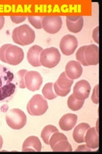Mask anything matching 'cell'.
Segmentation results:
<instances>
[{
  "mask_svg": "<svg viewBox=\"0 0 102 154\" xmlns=\"http://www.w3.org/2000/svg\"><path fill=\"white\" fill-rule=\"evenodd\" d=\"M13 75L12 72L0 66V101L11 96L16 90V85L12 82Z\"/></svg>",
  "mask_w": 102,
  "mask_h": 154,
  "instance_id": "cell-1",
  "label": "cell"
},
{
  "mask_svg": "<svg viewBox=\"0 0 102 154\" xmlns=\"http://www.w3.org/2000/svg\"><path fill=\"white\" fill-rule=\"evenodd\" d=\"M13 41L21 46L29 45L35 41V33L28 25H22L13 29Z\"/></svg>",
  "mask_w": 102,
  "mask_h": 154,
  "instance_id": "cell-2",
  "label": "cell"
},
{
  "mask_svg": "<svg viewBox=\"0 0 102 154\" xmlns=\"http://www.w3.org/2000/svg\"><path fill=\"white\" fill-rule=\"evenodd\" d=\"M48 106L46 99L40 94L34 95L27 105V111L31 116H42L48 110Z\"/></svg>",
  "mask_w": 102,
  "mask_h": 154,
  "instance_id": "cell-3",
  "label": "cell"
},
{
  "mask_svg": "<svg viewBox=\"0 0 102 154\" xmlns=\"http://www.w3.org/2000/svg\"><path fill=\"white\" fill-rule=\"evenodd\" d=\"M61 60V54L57 48L54 47L48 48L43 50L40 56L41 66L47 68L56 67Z\"/></svg>",
  "mask_w": 102,
  "mask_h": 154,
  "instance_id": "cell-4",
  "label": "cell"
},
{
  "mask_svg": "<svg viewBox=\"0 0 102 154\" xmlns=\"http://www.w3.org/2000/svg\"><path fill=\"white\" fill-rule=\"evenodd\" d=\"M6 122L9 127L13 130H20L26 125V115L22 110L13 109L6 114Z\"/></svg>",
  "mask_w": 102,
  "mask_h": 154,
  "instance_id": "cell-5",
  "label": "cell"
},
{
  "mask_svg": "<svg viewBox=\"0 0 102 154\" xmlns=\"http://www.w3.org/2000/svg\"><path fill=\"white\" fill-rule=\"evenodd\" d=\"M63 25L61 17L59 16H44L42 20V28L46 32L55 34L59 32Z\"/></svg>",
  "mask_w": 102,
  "mask_h": 154,
  "instance_id": "cell-6",
  "label": "cell"
},
{
  "mask_svg": "<svg viewBox=\"0 0 102 154\" xmlns=\"http://www.w3.org/2000/svg\"><path fill=\"white\" fill-rule=\"evenodd\" d=\"M24 51L20 47L10 45L6 51L7 63L12 66H17L21 64L24 59Z\"/></svg>",
  "mask_w": 102,
  "mask_h": 154,
  "instance_id": "cell-7",
  "label": "cell"
},
{
  "mask_svg": "<svg viewBox=\"0 0 102 154\" xmlns=\"http://www.w3.org/2000/svg\"><path fill=\"white\" fill-rule=\"evenodd\" d=\"M26 88L31 91L39 90L43 83V79L41 75L38 71H28L24 78Z\"/></svg>",
  "mask_w": 102,
  "mask_h": 154,
  "instance_id": "cell-8",
  "label": "cell"
},
{
  "mask_svg": "<svg viewBox=\"0 0 102 154\" xmlns=\"http://www.w3.org/2000/svg\"><path fill=\"white\" fill-rule=\"evenodd\" d=\"M78 46V41L77 38L71 35H66L63 37L60 43L61 52L66 56H70L75 52Z\"/></svg>",
  "mask_w": 102,
  "mask_h": 154,
  "instance_id": "cell-9",
  "label": "cell"
},
{
  "mask_svg": "<svg viewBox=\"0 0 102 154\" xmlns=\"http://www.w3.org/2000/svg\"><path fill=\"white\" fill-rule=\"evenodd\" d=\"M91 89V85L88 82L81 80L75 84L73 90V95L77 99L84 101L89 97Z\"/></svg>",
  "mask_w": 102,
  "mask_h": 154,
  "instance_id": "cell-10",
  "label": "cell"
},
{
  "mask_svg": "<svg viewBox=\"0 0 102 154\" xmlns=\"http://www.w3.org/2000/svg\"><path fill=\"white\" fill-rule=\"evenodd\" d=\"M84 57L88 66H96L99 64V48L95 45L86 46Z\"/></svg>",
  "mask_w": 102,
  "mask_h": 154,
  "instance_id": "cell-11",
  "label": "cell"
},
{
  "mask_svg": "<svg viewBox=\"0 0 102 154\" xmlns=\"http://www.w3.org/2000/svg\"><path fill=\"white\" fill-rule=\"evenodd\" d=\"M83 68L79 62L71 60L68 62L65 67V73L71 80L79 79L82 75Z\"/></svg>",
  "mask_w": 102,
  "mask_h": 154,
  "instance_id": "cell-12",
  "label": "cell"
},
{
  "mask_svg": "<svg viewBox=\"0 0 102 154\" xmlns=\"http://www.w3.org/2000/svg\"><path fill=\"white\" fill-rule=\"evenodd\" d=\"M66 26L72 33L80 32L84 26V18L80 16H68L66 18Z\"/></svg>",
  "mask_w": 102,
  "mask_h": 154,
  "instance_id": "cell-13",
  "label": "cell"
},
{
  "mask_svg": "<svg viewBox=\"0 0 102 154\" xmlns=\"http://www.w3.org/2000/svg\"><path fill=\"white\" fill-rule=\"evenodd\" d=\"M43 48L38 45H34L29 49L27 54V59L29 64L33 67H40V56Z\"/></svg>",
  "mask_w": 102,
  "mask_h": 154,
  "instance_id": "cell-14",
  "label": "cell"
},
{
  "mask_svg": "<svg viewBox=\"0 0 102 154\" xmlns=\"http://www.w3.org/2000/svg\"><path fill=\"white\" fill-rule=\"evenodd\" d=\"M42 143L36 136H30L24 141L22 144V152H40L42 150Z\"/></svg>",
  "mask_w": 102,
  "mask_h": 154,
  "instance_id": "cell-15",
  "label": "cell"
},
{
  "mask_svg": "<svg viewBox=\"0 0 102 154\" xmlns=\"http://www.w3.org/2000/svg\"><path fill=\"white\" fill-rule=\"evenodd\" d=\"M77 116L74 114H66L63 116L60 119L59 125L61 130L64 131H71L74 128L77 122Z\"/></svg>",
  "mask_w": 102,
  "mask_h": 154,
  "instance_id": "cell-16",
  "label": "cell"
},
{
  "mask_svg": "<svg viewBox=\"0 0 102 154\" xmlns=\"http://www.w3.org/2000/svg\"><path fill=\"white\" fill-rule=\"evenodd\" d=\"M85 142L87 147L91 149H96L99 147L98 132L95 127L89 128L85 135Z\"/></svg>",
  "mask_w": 102,
  "mask_h": 154,
  "instance_id": "cell-17",
  "label": "cell"
},
{
  "mask_svg": "<svg viewBox=\"0 0 102 154\" xmlns=\"http://www.w3.org/2000/svg\"><path fill=\"white\" fill-rule=\"evenodd\" d=\"M90 128V125L86 123H82L75 128L73 132V138L77 143H83L85 142V135L87 130Z\"/></svg>",
  "mask_w": 102,
  "mask_h": 154,
  "instance_id": "cell-18",
  "label": "cell"
},
{
  "mask_svg": "<svg viewBox=\"0 0 102 154\" xmlns=\"http://www.w3.org/2000/svg\"><path fill=\"white\" fill-rule=\"evenodd\" d=\"M57 132H59V130L54 125H47L42 130L41 132V137L46 144H49V140L51 136L54 133Z\"/></svg>",
  "mask_w": 102,
  "mask_h": 154,
  "instance_id": "cell-19",
  "label": "cell"
},
{
  "mask_svg": "<svg viewBox=\"0 0 102 154\" xmlns=\"http://www.w3.org/2000/svg\"><path fill=\"white\" fill-rule=\"evenodd\" d=\"M67 104L68 108L73 110V111H77L79 110L83 107L84 104V100H79L75 98V96L71 94L69 96V98H68Z\"/></svg>",
  "mask_w": 102,
  "mask_h": 154,
  "instance_id": "cell-20",
  "label": "cell"
},
{
  "mask_svg": "<svg viewBox=\"0 0 102 154\" xmlns=\"http://www.w3.org/2000/svg\"><path fill=\"white\" fill-rule=\"evenodd\" d=\"M56 83L58 86L62 89H70L74 83V80L70 79L66 76L65 72H63L56 81Z\"/></svg>",
  "mask_w": 102,
  "mask_h": 154,
  "instance_id": "cell-21",
  "label": "cell"
},
{
  "mask_svg": "<svg viewBox=\"0 0 102 154\" xmlns=\"http://www.w3.org/2000/svg\"><path fill=\"white\" fill-rule=\"evenodd\" d=\"M42 94L44 98L47 100H51L56 98L57 96L54 91V84L52 82L46 84L42 89Z\"/></svg>",
  "mask_w": 102,
  "mask_h": 154,
  "instance_id": "cell-22",
  "label": "cell"
},
{
  "mask_svg": "<svg viewBox=\"0 0 102 154\" xmlns=\"http://www.w3.org/2000/svg\"><path fill=\"white\" fill-rule=\"evenodd\" d=\"M54 152H72V146L68 140H62L57 143L52 148Z\"/></svg>",
  "mask_w": 102,
  "mask_h": 154,
  "instance_id": "cell-23",
  "label": "cell"
},
{
  "mask_svg": "<svg viewBox=\"0 0 102 154\" xmlns=\"http://www.w3.org/2000/svg\"><path fill=\"white\" fill-rule=\"evenodd\" d=\"M44 16H30L28 17L31 25L36 29L42 28V20Z\"/></svg>",
  "mask_w": 102,
  "mask_h": 154,
  "instance_id": "cell-24",
  "label": "cell"
},
{
  "mask_svg": "<svg viewBox=\"0 0 102 154\" xmlns=\"http://www.w3.org/2000/svg\"><path fill=\"white\" fill-rule=\"evenodd\" d=\"M62 140H68V139L65 134L60 133L59 132L53 134L49 140V144L51 148L54 146L57 143Z\"/></svg>",
  "mask_w": 102,
  "mask_h": 154,
  "instance_id": "cell-25",
  "label": "cell"
},
{
  "mask_svg": "<svg viewBox=\"0 0 102 154\" xmlns=\"http://www.w3.org/2000/svg\"><path fill=\"white\" fill-rule=\"evenodd\" d=\"M86 46H83L80 47L79 49L77 50L76 54V59L79 61V63L82 64L84 66H88L86 63L84 57V51H85Z\"/></svg>",
  "mask_w": 102,
  "mask_h": 154,
  "instance_id": "cell-26",
  "label": "cell"
},
{
  "mask_svg": "<svg viewBox=\"0 0 102 154\" xmlns=\"http://www.w3.org/2000/svg\"><path fill=\"white\" fill-rule=\"evenodd\" d=\"M28 71L26 69H21L17 72V76L19 79V87L21 89H25L26 85L24 82V78Z\"/></svg>",
  "mask_w": 102,
  "mask_h": 154,
  "instance_id": "cell-27",
  "label": "cell"
},
{
  "mask_svg": "<svg viewBox=\"0 0 102 154\" xmlns=\"http://www.w3.org/2000/svg\"><path fill=\"white\" fill-rule=\"evenodd\" d=\"M54 92L57 96L65 97V96H66L67 94H68V93L70 92L71 88L66 89H62L58 86V85L57 84L56 82L54 84Z\"/></svg>",
  "mask_w": 102,
  "mask_h": 154,
  "instance_id": "cell-28",
  "label": "cell"
},
{
  "mask_svg": "<svg viewBox=\"0 0 102 154\" xmlns=\"http://www.w3.org/2000/svg\"><path fill=\"white\" fill-rule=\"evenodd\" d=\"M99 85L97 84L93 89V94L91 96V101L95 104L99 103Z\"/></svg>",
  "mask_w": 102,
  "mask_h": 154,
  "instance_id": "cell-29",
  "label": "cell"
},
{
  "mask_svg": "<svg viewBox=\"0 0 102 154\" xmlns=\"http://www.w3.org/2000/svg\"><path fill=\"white\" fill-rule=\"evenodd\" d=\"M9 46H10V44H6V45H3L1 48H0V60L3 62H5V63H7L6 58H5L6 51Z\"/></svg>",
  "mask_w": 102,
  "mask_h": 154,
  "instance_id": "cell-30",
  "label": "cell"
},
{
  "mask_svg": "<svg viewBox=\"0 0 102 154\" xmlns=\"http://www.w3.org/2000/svg\"><path fill=\"white\" fill-rule=\"evenodd\" d=\"M10 19L13 23L16 24H19L25 21L26 17L24 16H11Z\"/></svg>",
  "mask_w": 102,
  "mask_h": 154,
  "instance_id": "cell-31",
  "label": "cell"
},
{
  "mask_svg": "<svg viewBox=\"0 0 102 154\" xmlns=\"http://www.w3.org/2000/svg\"><path fill=\"white\" fill-rule=\"evenodd\" d=\"M93 38L95 42L97 44H99V27L96 26L93 32Z\"/></svg>",
  "mask_w": 102,
  "mask_h": 154,
  "instance_id": "cell-32",
  "label": "cell"
},
{
  "mask_svg": "<svg viewBox=\"0 0 102 154\" xmlns=\"http://www.w3.org/2000/svg\"><path fill=\"white\" fill-rule=\"evenodd\" d=\"M91 149L89 147H87L86 144H82L80 146H79L77 148L75 152H91Z\"/></svg>",
  "mask_w": 102,
  "mask_h": 154,
  "instance_id": "cell-33",
  "label": "cell"
},
{
  "mask_svg": "<svg viewBox=\"0 0 102 154\" xmlns=\"http://www.w3.org/2000/svg\"><path fill=\"white\" fill-rule=\"evenodd\" d=\"M8 110V105L7 104H4L1 107V111L2 112H7Z\"/></svg>",
  "mask_w": 102,
  "mask_h": 154,
  "instance_id": "cell-34",
  "label": "cell"
},
{
  "mask_svg": "<svg viewBox=\"0 0 102 154\" xmlns=\"http://www.w3.org/2000/svg\"><path fill=\"white\" fill-rule=\"evenodd\" d=\"M4 24V17L2 16H0V30L3 28Z\"/></svg>",
  "mask_w": 102,
  "mask_h": 154,
  "instance_id": "cell-35",
  "label": "cell"
},
{
  "mask_svg": "<svg viewBox=\"0 0 102 154\" xmlns=\"http://www.w3.org/2000/svg\"><path fill=\"white\" fill-rule=\"evenodd\" d=\"M3 138L1 137V135H0V150L2 148L3 146Z\"/></svg>",
  "mask_w": 102,
  "mask_h": 154,
  "instance_id": "cell-36",
  "label": "cell"
}]
</instances>
